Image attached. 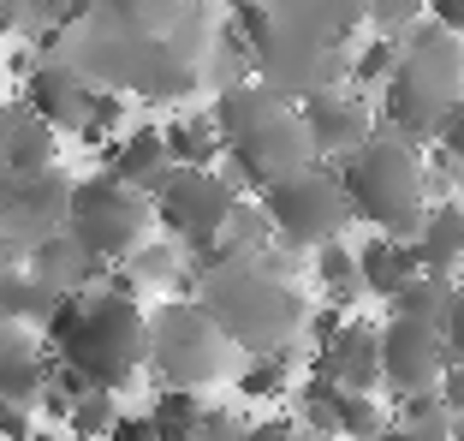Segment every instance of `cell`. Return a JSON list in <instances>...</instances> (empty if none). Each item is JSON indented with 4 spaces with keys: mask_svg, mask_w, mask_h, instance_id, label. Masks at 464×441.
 <instances>
[{
    "mask_svg": "<svg viewBox=\"0 0 464 441\" xmlns=\"http://www.w3.org/2000/svg\"><path fill=\"white\" fill-rule=\"evenodd\" d=\"M42 352L66 364L83 387L125 394L143 376V304L108 287L60 292L54 310L42 317Z\"/></svg>",
    "mask_w": 464,
    "mask_h": 441,
    "instance_id": "1",
    "label": "cell"
},
{
    "mask_svg": "<svg viewBox=\"0 0 464 441\" xmlns=\"http://www.w3.org/2000/svg\"><path fill=\"white\" fill-rule=\"evenodd\" d=\"M340 191L352 203V220H369L387 239H411L429 209V173L399 132H369L352 155H340Z\"/></svg>",
    "mask_w": 464,
    "mask_h": 441,
    "instance_id": "2",
    "label": "cell"
},
{
    "mask_svg": "<svg viewBox=\"0 0 464 441\" xmlns=\"http://www.w3.org/2000/svg\"><path fill=\"white\" fill-rule=\"evenodd\" d=\"M197 304L215 317V328L227 334L232 352H250V358H256V352H280L304 322L298 287L280 280V275H262V269H250V262L203 275Z\"/></svg>",
    "mask_w": 464,
    "mask_h": 441,
    "instance_id": "3",
    "label": "cell"
},
{
    "mask_svg": "<svg viewBox=\"0 0 464 441\" xmlns=\"http://www.w3.org/2000/svg\"><path fill=\"white\" fill-rule=\"evenodd\" d=\"M387 96L382 113L393 120L399 138H429L435 120L459 102V83H464V48L452 30L440 24H417L405 42H399V60L387 72Z\"/></svg>",
    "mask_w": 464,
    "mask_h": 441,
    "instance_id": "4",
    "label": "cell"
},
{
    "mask_svg": "<svg viewBox=\"0 0 464 441\" xmlns=\"http://www.w3.org/2000/svg\"><path fill=\"white\" fill-rule=\"evenodd\" d=\"M227 364H232V346L197 299H173V304L143 310V370H155L161 387L203 394L208 382L227 376Z\"/></svg>",
    "mask_w": 464,
    "mask_h": 441,
    "instance_id": "5",
    "label": "cell"
},
{
    "mask_svg": "<svg viewBox=\"0 0 464 441\" xmlns=\"http://www.w3.org/2000/svg\"><path fill=\"white\" fill-rule=\"evenodd\" d=\"M262 215H268V233L292 250H315L328 245V239L345 233V220H352V203L340 191V173L322 162H304L292 173H280L274 185L256 191Z\"/></svg>",
    "mask_w": 464,
    "mask_h": 441,
    "instance_id": "6",
    "label": "cell"
},
{
    "mask_svg": "<svg viewBox=\"0 0 464 441\" xmlns=\"http://www.w3.org/2000/svg\"><path fill=\"white\" fill-rule=\"evenodd\" d=\"M150 197L131 191V185L108 180H72V203H66V227L60 233L78 250H90L96 262H125L143 239H150Z\"/></svg>",
    "mask_w": 464,
    "mask_h": 441,
    "instance_id": "7",
    "label": "cell"
},
{
    "mask_svg": "<svg viewBox=\"0 0 464 441\" xmlns=\"http://www.w3.org/2000/svg\"><path fill=\"white\" fill-rule=\"evenodd\" d=\"M220 150H227V167H232L227 180L238 185V191H262V185H274L280 173L315 162V155H310V138H304V120L292 113V102H280V96L262 102L256 120L238 125Z\"/></svg>",
    "mask_w": 464,
    "mask_h": 441,
    "instance_id": "8",
    "label": "cell"
},
{
    "mask_svg": "<svg viewBox=\"0 0 464 441\" xmlns=\"http://www.w3.org/2000/svg\"><path fill=\"white\" fill-rule=\"evenodd\" d=\"M238 197H245V191H238L227 173L167 167V180L150 191V220L161 227L167 239H173V245H185L197 257V250L220 233V220L232 215V203H238Z\"/></svg>",
    "mask_w": 464,
    "mask_h": 441,
    "instance_id": "9",
    "label": "cell"
},
{
    "mask_svg": "<svg viewBox=\"0 0 464 441\" xmlns=\"http://www.w3.org/2000/svg\"><path fill=\"white\" fill-rule=\"evenodd\" d=\"M245 48H250V60H256V83L274 90L280 102H304V96H315V90H334V83H340V54H334L328 42L298 36V30L274 24V18Z\"/></svg>",
    "mask_w": 464,
    "mask_h": 441,
    "instance_id": "10",
    "label": "cell"
},
{
    "mask_svg": "<svg viewBox=\"0 0 464 441\" xmlns=\"http://www.w3.org/2000/svg\"><path fill=\"white\" fill-rule=\"evenodd\" d=\"M66 203H72V173H60V167H42V173L13 180L6 215H0V239L18 250V262H24L30 245H42L48 233L66 227Z\"/></svg>",
    "mask_w": 464,
    "mask_h": 441,
    "instance_id": "11",
    "label": "cell"
},
{
    "mask_svg": "<svg viewBox=\"0 0 464 441\" xmlns=\"http://www.w3.org/2000/svg\"><path fill=\"white\" fill-rule=\"evenodd\" d=\"M447 370V346H440L435 322L423 317H393L382 328V382L393 394H417V387H435Z\"/></svg>",
    "mask_w": 464,
    "mask_h": 441,
    "instance_id": "12",
    "label": "cell"
},
{
    "mask_svg": "<svg viewBox=\"0 0 464 441\" xmlns=\"http://www.w3.org/2000/svg\"><path fill=\"white\" fill-rule=\"evenodd\" d=\"M310 376H328L334 387H352V394H375V382H382V328H369L363 317H345L315 346Z\"/></svg>",
    "mask_w": 464,
    "mask_h": 441,
    "instance_id": "13",
    "label": "cell"
},
{
    "mask_svg": "<svg viewBox=\"0 0 464 441\" xmlns=\"http://www.w3.org/2000/svg\"><path fill=\"white\" fill-rule=\"evenodd\" d=\"M83 102H90V78H83L72 60H42V66L24 72V102H18V108L36 113L42 125H54V132H78Z\"/></svg>",
    "mask_w": 464,
    "mask_h": 441,
    "instance_id": "14",
    "label": "cell"
},
{
    "mask_svg": "<svg viewBox=\"0 0 464 441\" xmlns=\"http://www.w3.org/2000/svg\"><path fill=\"white\" fill-rule=\"evenodd\" d=\"M304 138H310V155H352L357 143L375 132L369 125V108L357 96H340V90H315V96H304Z\"/></svg>",
    "mask_w": 464,
    "mask_h": 441,
    "instance_id": "15",
    "label": "cell"
},
{
    "mask_svg": "<svg viewBox=\"0 0 464 441\" xmlns=\"http://www.w3.org/2000/svg\"><path fill=\"white\" fill-rule=\"evenodd\" d=\"M102 173L120 185H131V191L150 197L155 185L167 180V150H161V125H131V132H120V138L102 143Z\"/></svg>",
    "mask_w": 464,
    "mask_h": 441,
    "instance_id": "16",
    "label": "cell"
},
{
    "mask_svg": "<svg viewBox=\"0 0 464 441\" xmlns=\"http://www.w3.org/2000/svg\"><path fill=\"white\" fill-rule=\"evenodd\" d=\"M262 6H268L274 24L328 42V48H340V42L363 24V0H262Z\"/></svg>",
    "mask_w": 464,
    "mask_h": 441,
    "instance_id": "17",
    "label": "cell"
},
{
    "mask_svg": "<svg viewBox=\"0 0 464 441\" xmlns=\"http://www.w3.org/2000/svg\"><path fill=\"white\" fill-rule=\"evenodd\" d=\"M411 245H417V262H423V275L452 280V269L464 262V203H452V197L429 203V209H423V220H417V233H411Z\"/></svg>",
    "mask_w": 464,
    "mask_h": 441,
    "instance_id": "18",
    "label": "cell"
},
{
    "mask_svg": "<svg viewBox=\"0 0 464 441\" xmlns=\"http://www.w3.org/2000/svg\"><path fill=\"white\" fill-rule=\"evenodd\" d=\"M24 269H30V275H36L48 292H90V287L102 280V269H108V262H96L90 250H78L66 233H48L42 245L24 250Z\"/></svg>",
    "mask_w": 464,
    "mask_h": 441,
    "instance_id": "19",
    "label": "cell"
},
{
    "mask_svg": "<svg viewBox=\"0 0 464 441\" xmlns=\"http://www.w3.org/2000/svg\"><path fill=\"white\" fill-rule=\"evenodd\" d=\"M42 376H48V352L18 322H0V400H18V406L36 412Z\"/></svg>",
    "mask_w": 464,
    "mask_h": 441,
    "instance_id": "20",
    "label": "cell"
},
{
    "mask_svg": "<svg viewBox=\"0 0 464 441\" xmlns=\"http://www.w3.org/2000/svg\"><path fill=\"white\" fill-rule=\"evenodd\" d=\"M411 275H423V262H417V245H411V239L375 233L363 250H357V287L375 292V299H393Z\"/></svg>",
    "mask_w": 464,
    "mask_h": 441,
    "instance_id": "21",
    "label": "cell"
},
{
    "mask_svg": "<svg viewBox=\"0 0 464 441\" xmlns=\"http://www.w3.org/2000/svg\"><path fill=\"white\" fill-rule=\"evenodd\" d=\"M0 167H6L13 180L42 173V167H60V132H54V125H42L36 113L18 108L13 132H6V155H0Z\"/></svg>",
    "mask_w": 464,
    "mask_h": 441,
    "instance_id": "22",
    "label": "cell"
},
{
    "mask_svg": "<svg viewBox=\"0 0 464 441\" xmlns=\"http://www.w3.org/2000/svg\"><path fill=\"white\" fill-rule=\"evenodd\" d=\"M161 150H167V167H215L220 155V138L215 125H208V113H185V120H167L161 125Z\"/></svg>",
    "mask_w": 464,
    "mask_h": 441,
    "instance_id": "23",
    "label": "cell"
},
{
    "mask_svg": "<svg viewBox=\"0 0 464 441\" xmlns=\"http://www.w3.org/2000/svg\"><path fill=\"white\" fill-rule=\"evenodd\" d=\"M60 292H48L36 275H30L24 262H13V269H0V322H42L48 310H54Z\"/></svg>",
    "mask_w": 464,
    "mask_h": 441,
    "instance_id": "24",
    "label": "cell"
},
{
    "mask_svg": "<svg viewBox=\"0 0 464 441\" xmlns=\"http://www.w3.org/2000/svg\"><path fill=\"white\" fill-rule=\"evenodd\" d=\"M143 417H150L155 441H191L197 417H203V400H197L191 387H161V394H155V406Z\"/></svg>",
    "mask_w": 464,
    "mask_h": 441,
    "instance_id": "25",
    "label": "cell"
},
{
    "mask_svg": "<svg viewBox=\"0 0 464 441\" xmlns=\"http://www.w3.org/2000/svg\"><path fill=\"white\" fill-rule=\"evenodd\" d=\"M113 417H120V394H108V387H83L78 400L66 406V436H83V441H108Z\"/></svg>",
    "mask_w": 464,
    "mask_h": 441,
    "instance_id": "26",
    "label": "cell"
},
{
    "mask_svg": "<svg viewBox=\"0 0 464 441\" xmlns=\"http://www.w3.org/2000/svg\"><path fill=\"white\" fill-rule=\"evenodd\" d=\"M315 280L328 287V304L334 310H345V304L357 299V250H345L340 239H328V245H315Z\"/></svg>",
    "mask_w": 464,
    "mask_h": 441,
    "instance_id": "27",
    "label": "cell"
},
{
    "mask_svg": "<svg viewBox=\"0 0 464 441\" xmlns=\"http://www.w3.org/2000/svg\"><path fill=\"white\" fill-rule=\"evenodd\" d=\"M120 269L137 280V292H150V287H173V280H179V245H167V239H143V245H137L131 257L120 262Z\"/></svg>",
    "mask_w": 464,
    "mask_h": 441,
    "instance_id": "28",
    "label": "cell"
},
{
    "mask_svg": "<svg viewBox=\"0 0 464 441\" xmlns=\"http://www.w3.org/2000/svg\"><path fill=\"white\" fill-rule=\"evenodd\" d=\"M125 125V90H90V102H83V120H78V138L96 150V143L120 138Z\"/></svg>",
    "mask_w": 464,
    "mask_h": 441,
    "instance_id": "29",
    "label": "cell"
},
{
    "mask_svg": "<svg viewBox=\"0 0 464 441\" xmlns=\"http://www.w3.org/2000/svg\"><path fill=\"white\" fill-rule=\"evenodd\" d=\"M334 406H340V387H334L328 376H310V382L298 387V429L340 436V417H334Z\"/></svg>",
    "mask_w": 464,
    "mask_h": 441,
    "instance_id": "30",
    "label": "cell"
},
{
    "mask_svg": "<svg viewBox=\"0 0 464 441\" xmlns=\"http://www.w3.org/2000/svg\"><path fill=\"white\" fill-rule=\"evenodd\" d=\"M286 376H292L286 352H256V358L238 370V394H245V400H280V394H286Z\"/></svg>",
    "mask_w": 464,
    "mask_h": 441,
    "instance_id": "31",
    "label": "cell"
},
{
    "mask_svg": "<svg viewBox=\"0 0 464 441\" xmlns=\"http://www.w3.org/2000/svg\"><path fill=\"white\" fill-rule=\"evenodd\" d=\"M334 417H340V436H352V441H369L375 429H387V406L375 394H352V387H340Z\"/></svg>",
    "mask_w": 464,
    "mask_h": 441,
    "instance_id": "32",
    "label": "cell"
},
{
    "mask_svg": "<svg viewBox=\"0 0 464 441\" xmlns=\"http://www.w3.org/2000/svg\"><path fill=\"white\" fill-rule=\"evenodd\" d=\"M447 287L452 280H435V275H411L405 287L393 292V317H423V322H435V310H440V299H447Z\"/></svg>",
    "mask_w": 464,
    "mask_h": 441,
    "instance_id": "33",
    "label": "cell"
},
{
    "mask_svg": "<svg viewBox=\"0 0 464 441\" xmlns=\"http://www.w3.org/2000/svg\"><path fill=\"white\" fill-rule=\"evenodd\" d=\"M435 334L447 346V358H464V287H447V299L435 310Z\"/></svg>",
    "mask_w": 464,
    "mask_h": 441,
    "instance_id": "34",
    "label": "cell"
},
{
    "mask_svg": "<svg viewBox=\"0 0 464 441\" xmlns=\"http://www.w3.org/2000/svg\"><path fill=\"white\" fill-rule=\"evenodd\" d=\"M393 60H399V42H393V36H375L363 54L352 60V78H357V83H382L387 72H393Z\"/></svg>",
    "mask_w": 464,
    "mask_h": 441,
    "instance_id": "35",
    "label": "cell"
},
{
    "mask_svg": "<svg viewBox=\"0 0 464 441\" xmlns=\"http://www.w3.org/2000/svg\"><path fill=\"white\" fill-rule=\"evenodd\" d=\"M417 13H423V0H363V18H369V24H382L387 36L405 30Z\"/></svg>",
    "mask_w": 464,
    "mask_h": 441,
    "instance_id": "36",
    "label": "cell"
},
{
    "mask_svg": "<svg viewBox=\"0 0 464 441\" xmlns=\"http://www.w3.org/2000/svg\"><path fill=\"white\" fill-rule=\"evenodd\" d=\"M429 138H440V155H447V162H464V96L435 120V132H429Z\"/></svg>",
    "mask_w": 464,
    "mask_h": 441,
    "instance_id": "37",
    "label": "cell"
},
{
    "mask_svg": "<svg viewBox=\"0 0 464 441\" xmlns=\"http://www.w3.org/2000/svg\"><path fill=\"white\" fill-rule=\"evenodd\" d=\"M393 412H399V429H411V424H423V417L447 412V406H440L435 387H417V394H393Z\"/></svg>",
    "mask_w": 464,
    "mask_h": 441,
    "instance_id": "38",
    "label": "cell"
},
{
    "mask_svg": "<svg viewBox=\"0 0 464 441\" xmlns=\"http://www.w3.org/2000/svg\"><path fill=\"white\" fill-rule=\"evenodd\" d=\"M238 436H245V424L227 417V412H208V406H203V417H197V429H191V441H238Z\"/></svg>",
    "mask_w": 464,
    "mask_h": 441,
    "instance_id": "39",
    "label": "cell"
},
{
    "mask_svg": "<svg viewBox=\"0 0 464 441\" xmlns=\"http://www.w3.org/2000/svg\"><path fill=\"white\" fill-rule=\"evenodd\" d=\"M435 394H440V406H447L452 417H464V358H447V370H440Z\"/></svg>",
    "mask_w": 464,
    "mask_h": 441,
    "instance_id": "40",
    "label": "cell"
},
{
    "mask_svg": "<svg viewBox=\"0 0 464 441\" xmlns=\"http://www.w3.org/2000/svg\"><path fill=\"white\" fill-rule=\"evenodd\" d=\"M30 429H36V412L18 400H0V441H24Z\"/></svg>",
    "mask_w": 464,
    "mask_h": 441,
    "instance_id": "41",
    "label": "cell"
},
{
    "mask_svg": "<svg viewBox=\"0 0 464 441\" xmlns=\"http://www.w3.org/2000/svg\"><path fill=\"white\" fill-rule=\"evenodd\" d=\"M108 441H155V429H150V417H143V412H120V417H113V429H108Z\"/></svg>",
    "mask_w": 464,
    "mask_h": 441,
    "instance_id": "42",
    "label": "cell"
},
{
    "mask_svg": "<svg viewBox=\"0 0 464 441\" xmlns=\"http://www.w3.org/2000/svg\"><path fill=\"white\" fill-rule=\"evenodd\" d=\"M292 436H298V424H286V417H262V424H245L238 441H292Z\"/></svg>",
    "mask_w": 464,
    "mask_h": 441,
    "instance_id": "43",
    "label": "cell"
},
{
    "mask_svg": "<svg viewBox=\"0 0 464 441\" xmlns=\"http://www.w3.org/2000/svg\"><path fill=\"white\" fill-rule=\"evenodd\" d=\"M405 441H452V412H435V417H423V424H411Z\"/></svg>",
    "mask_w": 464,
    "mask_h": 441,
    "instance_id": "44",
    "label": "cell"
},
{
    "mask_svg": "<svg viewBox=\"0 0 464 441\" xmlns=\"http://www.w3.org/2000/svg\"><path fill=\"white\" fill-rule=\"evenodd\" d=\"M429 13H435L440 30H464V0H423Z\"/></svg>",
    "mask_w": 464,
    "mask_h": 441,
    "instance_id": "45",
    "label": "cell"
},
{
    "mask_svg": "<svg viewBox=\"0 0 464 441\" xmlns=\"http://www.w3.org/2000/svg\"><path fill=\"white\" fill-rule=\"evenodd\" d=\"M13 120H18V108H0V155H6V132H13Z\"/></svg>",
    "mask_w": 464,
    "mask_h": 441,
    "instance_id": "46",
    "label": "cell"
},
{
    "mask_svg": "<svg viewBox=\"0 0 464 441\" xmlns=\"http://www.w3.org/2000/svg\"><path fill=\"white\" fill-rule=\"evenodd\" d=\"M369 441H405V429H393V424H387V429H375Z\"/></svg>",
    "mask_w": 464,
    "mask_h": 441,
    "instance_id": "47",
    "label": "cell"
},
{
    "mask_svg": "<svg viewBox=\"0 0 464 441\" xmlns=\"http://www.w3.org/2000/svg\"><path fill=\"white\" fill-rule=\"evenodd\" d=\"M6 191H13V173L0 167V215H6Z\"/></svg>",
    "mask_w": 464,
    "mask_h": 441,
    "instance_id": "48",
    "label": "cell"
},
{
    "mask_svg": "<svg viewBox=\"0 0 464 441\" xmlns=\"http://www.w3.org/2000/svg\"><path fill=\"white\" fill-rule=\"evenodd\" d=\"M292 441H334V436H315V429H298V436H292Z\"/></svg>",
    "mask_w": 464,
    "mask_h": 441,
    "instance_id": "49",
    "label": "cell"
},
{
    "mask_svg": "<svg viewBox=\"0 0 464 441\" xmlns=\"http://www.w3.org/2000/svg\"><path fill=\"white\" fill-rule=\"evenodd\" d=\"M24 441H60V436H42V429H30V436Z\"/></svg>",
    "mask_w": 464,
    "mask_h": 441,
    "instance_id": "50",
    "label": "cell"
},
{
    "mask_svg": "<svg viewBox=\"0 0 464 441\" xmlns=\"http://www.w3.org/2000/svg\"><path fill=\"white\" fill-rule=\"evenodd\" d=\"M0 108H6V72H0Z\"/></svg>",
    "mask_w": 464,
    "mask_h": 441,
    "instance_id": "51",
    "label": "cell"
}]
</instances>
